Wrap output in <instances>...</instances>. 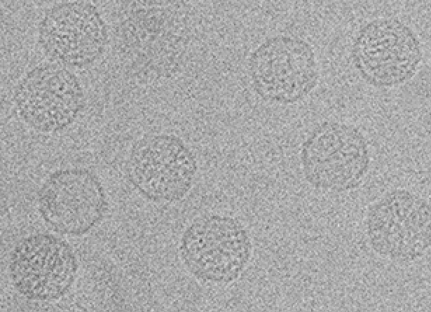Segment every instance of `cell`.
Listing matches in <instances>:
<instances>
[{
    "instance_id": "obj_1",
    "label": "cell",
    "mask_w": 431,
    "mask_h": 312,
    "mask_svg": "<svg viewBox=\"0 0 431 312\" xmlns=\"http://www.w3.org/2000/svg\"><path fill=\"white\" fill-rule=\"evenodd\" d=\"M179 254L197 279L213 284L236 280L252 254L249 233L237 219L211 215L200 217L184 231Z\"/></svg>"
},
{
    "instance_id": "obj_2",
    "label": "cell",
    "mask_w": 431,
    "mask_h": 312,
    "mask_svg": "<svg viewBox=\"0 0 431 312\" xmlns=\"http://www.w3.org/2000/svg\"><path fill=\"white\" fill-rule=\"evenodd\" d=\"M197 168L193 154L182 140L163 134L135 144L127 172L130 181L147 198L175 202L191 189Z\"/></svg>"
},
{
    "instance_id": "obj_3",
    "label": "cell",
    "mask_w": 431,
    "mask_h": 312,
    "mask_svg": "<svg viewBox=\"0 0 431 312\" xmlns=\"http://www.w3.org/2000/svg\"><path fill=\"white\" fill-rule=\"evenodd\" d=\"M353 52L363 78L378 87L404 83L415 75L422 60L419 41L411 29L391 19L367 25Z\"/></svg>"
},
{
    "instance_id": "obj_4",
    "label": "cell",
    "mask_w": 431,
    "mask_h": 312,
    "mask_svg": "<svg viewBox=\"0 0 431 312\" xmlns=\"http://www.w3.org/2000/svg\"><path fill=\"white\" fill-rule=\"evenodd\" d=\"M250 71L260 96L283 103L303 98L317 81L315 55L310 45L285 36L271 39L258 48L252 55Z\"/></svg>"
},
{
    "instance_id": "obj_5",
    "label": "cell",
    "mask_w": 431,
    "mask_h": 312,
    "mask_svg": "<svg viewBox=\"0 0 431 312\" xmlns=\"http://www.w3.org/2000/svg\"><path fill=\"white\" fill-rule=\"evenodd\" d=\"M39 209L57 232L80 236L102 217L106 197L97 177L82 168L57 170L39 192Z\"/></svg>"
},
{
    "instance_id": "obj_6",
    "label": "cell",
    "mask_w": 431,
    "mask_h": 312,
    "mask_svg": "<svg viewBox=\"0 0 431 312\" xmlns=\"http://www.w3.org/2000/svg\"><path fill=\"white\" fill-rule=\"evenodd\" d=\"M10 269L13 283L22 294L32 299L50 300L68 291L77 264L67 243L51 234H37L15 247Z\"/></svg>"
},
{
    "instance_id": "obj_7",
    "label": "cell",
    "mask_w": 431,
    "mask_h": 312,
    "mask_svg": "<svg viewBox=\"0 0 431 312\" xmlns=\"http://www.w3.org/2000/svg\"><path fill=\"white\" fill-rule=\"evenodd\" d=\"M76 76L57 65L39 66L25 78L16 94L22 118L34 128L55 132L71 123L83 107Z\"/></svg>"
},
{
    "instance_id": "obj_8",
    "label": "cell",
    "mask_w": 431,
    "mask_h": 312,
    "mask_svg": "<svg viewBox=\"0 0 431 312\" xmlns=\"http://www.w3.org/2000/svg\"><path fill=\"white\" fill-rule=\"evenodd\" d=\"M40 39L53 57L68 64L83 65L102 50L106 29L90 4L69 3L53 8L42 22Z\"/></svg>"
}]
</instances>
